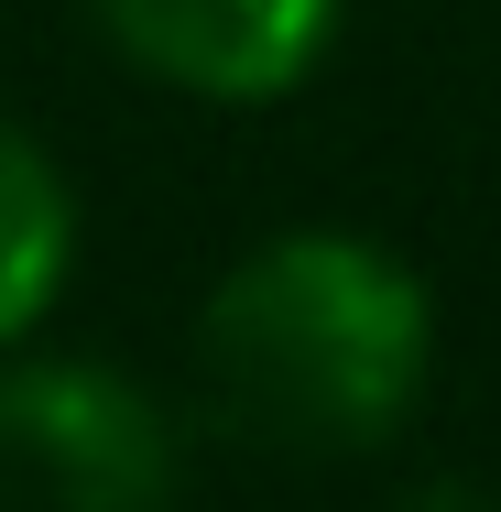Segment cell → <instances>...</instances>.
<instances>
[{"label":"cell","instance_id":"6da1fadb","mask_svg":"<svg viewBox=\"0 0 501 512\" xmlns=\"http://www.w3.org/2000/svg\"><path fill=\"white\" fill-rule=\"evenodd\" d=\"M207 414L273 458H360L425 393V284L382 240L284 229L197 316Z\"/></svg>","mask_w":501,"mask_h":512},{"label":"cell","instance_id":"277c9868","mask_svg":"<svg viewBox=\"0 0 501 512\" xmlns=\"http://www.w3.org/2000/svg\"><path fill=\"white\" fill-rule=\"evenodd\" d=\"M77 273V197L22 120H0V338H33Z\"/></svg>","mask_w":501,"mask_h":512},{"label":"cell","instance_id":"3957f363","mask_svg":"<svg viewBox=\"0 0 501 512\" xmlns=\"http://www.w3.org/2000/svg\"><path fill=\"white\" fill-rule=\"evenodd\" d=\"M109 44L186 99H284L338 44V0H99Z\"/></svg>","mask_w":501,"mask_h":512},{"label":"cell","instance_id":"7a4b0ae2","mask_svg":"<svg viewBox=\"0 0 501 512\" xmlns=\"http://www.w3.org/2000/svg\"><path fill=\"white\" fill-rule=\"evenodd\" d=\"M175 491V425L153 393L88 360L0 371V502L33 512H142Z\"/></svg>","mask_w":501,"mask_h":512}]
</instances>
